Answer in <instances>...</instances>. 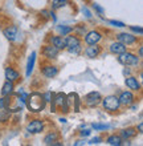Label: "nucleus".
Wrapping results in <instances>:
<instances>
[{"label":"nucleus","instance_id":"f257e3e1","mask_svg":"<svg viewBox=\"0 0 143 146\" xmlns=\"http://www.w3.org/2000/svg\"><path fill=\"white\" fill-rule=\"evenodd\" d=\"M27 101V106L28 109L32 111V113H39V111L44 110L45 108V98H44V94L41 93H32L31 96L28 97Z\"/></svg>","mask_w":143,"mask_h":146},{"label":"nucleus","instance_id":"f03ea898","mask_svg":"<svg viewBox=\"0 0 143 146\" xmlns=\"http://www.w3.org/2000/svg\"><path fill=\"white\" fill-rule=\"evenodd\" d=\"M118 61L125 66H135L139 64V57H136V54L131 53V52L125 50L123 53H119Z\"/></svg>","mask_w":143,"mask_h":146},{"label":"nucleus","instance_id":"7ed1b4c3","mask_svg":"<svg viewBox=\"0 0 143 146\" xmlns=\"http://www.w3.org/2000/svg\"><path fill=\"white\" fill-rule=\"evenodd\" d=\"M68 100H66L65 94L62 93H58L57 96L54 97L53 102H52V111H57V110H61V111H68Z\"/></svg>","mask_w":143,"mask_h":146},{"label":"nucleus","instance_id":"20e7f679","mask_svg":"<svg viewBox=\"0 0 143 146\" xmlns=\"http://www.w3.org/2000/svg\"><path fill=\"white\" fill-rule=\"evenodd\" d=\"M102 101V105H103V108L109 111H115L119 109L121 104H119V100H118V97L117 96H107L105 97Z\"/></svg>","mask_w":143,"mask_h":146},{"label":"nucleus","instance_id":"39448f33","mask_svg":"<svg viewBox=\"0 0 143 146\" xmlns=\"http://www.w3.org/2000/svg\"><path fill=\"white\" fill-rule=\"evenodd\" d=\"M101 100H102V97H101L100 92H90L89 94H88V96L84 98L86 106H89V108L97 106V105L101 102Z\"/></svg>","mask_w":143,"mask_h":146},{"label":"nucleus","instance_id":"423d86ee","mask_svg":"<svg viewBox=\"0 0 143 146\" xmlns=\"http://www.w3.org/2000/svg\"><path fill=\"white\" fill-rule=\"evenodd\" d=\"M44 129V123L41 119H33L27 125V130L32 134H39Z\"/></svg>","mask_w":143,"mask_h":146},{"label":"nucleus","instance_id":"0eeeda50","mask_svg":"<svg viewBox=\"0 0 143 146\" xmlns=\"http://www.w3.org/2000/svg\"><path fill=\"white\" fill-rule=\"evenodd\" d=\"M101 38H102V35H101L98 31H90V32H88L85 36V42L89 44V45H92V44H97Z\"/></svg>","mask_w":143,"mask_h":146},{"label":"nucleus","instance_id":"6e6552de","mask_svg":"<svg viewBox=\"0 0 143 146\" xmlns=\"http://www.w3.org/2000/svg\"><path fill=\"white\" fill-rule=\"evenodd\" d=\"M117 38H118V41L125 44L126 46L136 42V36H132L130 33H119V35L117 36Z\"/></svg>","mask_w":143,"mask_h":146},{"label":"nucleus","instance_id":"1a4fd4ad","mask_svg":"<svg viewBox=\"0 0 143 146\" xmlns=\"http://www.w3.org/2000/svg\"><path fill=\"white\" fill-rule=\"evenodd\" d=\"M118 100H119V104L123 105V106H129V105H131L135 100V97L132 94L131 92H123L118 97Z\"/></svg>","mask_w":143,"mask_h":146},{"label":"nucleus","instance_id":"9d476101","mask_svg":"<svg viewBox=\"0 0 143 146\" xmlns=\"http://www.w3.org/2000/svg\"><path fill=\"white\" fill-rule=\"evenodd\" d=\"M65 40V46L68 49H72V48H78V46H81V41H80V38L77 36H66Z\"/></svg>","mask_w":143,"mask_h":146},{"label":"nucleus","instance_id":"9b49d317","mask_svg":"<svg viewBox=\"0 0 143 146\" xmlns=\"http://www.w3.org/2000/svg\"><path fill=\"white\" fill-rule=\"evenodd\" d=\"M100 53H101V46L97 45V44H92V45L88 46V48L85 49L86 57H89V58L97 57V56H98Z\"/></svg>","mask_w":143,"mask_h":146},{"label":"nucleus","instance_id":"f8f14e48","mask_svg":"<svg viewBox=\"0 0 143 146\" xmlns=\"http://www.w3.org/2000/svg\"><path fill=\"white\" fill-rule=\"evenodd\" d=\"M43 53L47 58H56L58 56V49L53 45H45L43 49Z\"/></svg>","mask_w":143,"mask_h":146},{"label":"nucleus","instance_id":"ddd939ff","mask_svg":"<svg viewBox=\"0 0 143 146\" xmlns=\"http://www.w3.org/2000/svg\"><path fill=\"white\" fill-rule=\"evenodd\" d=\"M58 73V69L57 66L54 65H44L43 66V74L45 77H48V78H53V77L57 76Z\"/></svg>","mask_w":143,"mask_h":146},{"label":"nucleus","instance_id":"4468645a","mask_svg":"<svg viewBox=\"0 0 143 146\" xmlns=\"http://www.w3.org/2000/svg\"><path fill=\"white\" fill-rule=\"evenodd\" d=\"M125 84H126V86L127 88H130L131 90H139L140 89V85L139 82H138V80H136V77H127L126 80H125Z\"/></svg>","mask_w":143,"mask_h":146},{"label":"nucleus","instance_id":"2eb2a0df","mask_svg":"<svg viewBox=\"0 0 143 146\" xmlns=\"http://www.w3.org/2000/svg\"><path fill=\"white\" fill-rule=\"evenodd\" d=\"M125 50H126V45L122 44V42H119V41L113 42L111 45H110V52H111V53L119 54V53H123Z\"/></svg>","mask_w":143,"mask_h":146},{"label":"nucleus","instance_id":"dca6fc26","mask_svg":"<svg viewBox=\"0 0 143 146\" xmlns=\"http://www.w3.org/2000/svg\"><path fill=\"white\" fill-rule=\"evenodd\" d=\"M4 36L8 38V40H15V37L17 36V27H15V25H11V27H8L4 29Z\"/></svg>","mask_w":143,"mask_h":146},{"label":"nucleus","instance_id":"f3484780","mask_svg":"<svg viewBox=\"0 0 143 146\" xmlns=\"http://www.w3.org/2000/svg\"><path fill=\"white\" fill-rule=\"evenodd\" d=\"M52 45L56 46L58 50L60 49H64V48H66L65 46V40L61 37V36H54V37H52Z\"/></svg>","mask_w":143,"mask_h":146},{"label":"nucleus","instance_id":"a211bd4d","mask_svg":"<svg viewBox=\"0 0 143 146\" xmlns=\"http://www.w3.org/2000/svg\"><path fill=\"white\" fill-rule=\"evenodd\" d=\"M135 135H136V129H134V127H127V129H123L121 131L122 139H129L131 137H135Z\"/></svg>","mask_w":143,"mask_h":146},{"label":"nucleus","instance_id":"6ab92c4d","mask_svg":"<svg viewBox=\"0 0 143 146\" xmlns=\"http://www.w3.org/2000/svg\"><path fill=\"white\" fill-rule=\"evenodd\" d=\"M12 92H13V81L7 80L1 89V96H9Z\"/></svg>","mask_w":143,"mask_h":146},{"label":"nucleus","instance_id":"aec40b11","mask_svg":"<svg viewBox=\"0 0 143 146\" xmlns=\"http://www.w3.org/2000/svg\"><path fill=\"white\" fill-rule=\"evenodd\" d=\"M122 142H123V139H122L121 135L113 134V135H110V137L107 138V143L109 145H113V146H121L122 145Z\"/></svg>","mask_w":143,"mask_h":146},{"label":"nucleus","instance_id":"412c9836","mask_svg":"<svg viewBox=\"0 0 143 146\" xmlns=\"http://www.w3.org/2000/svg\"><path fill=\"white\" fill-rule=\"evenodd\" d=\"M5 78L9 81H16L19 78V73L16 72L15 69H12V68H7L5 69Z\"/></svg>","mask_w":143,"mask_h":146},{"label":"nucleus","instance_id":"4be33fe9","mask_svg":"<svg viewBox=\"0 0 143 146\" xmlns=\"http://www.w3.org/2000/svg\"><path fill=\"white\" fill-rule=\"evenodd\" d=\"M57 139H58V133H56V131H52V133H49L48 135H45L44 142H45V145H52V143L56 142Z\"/></svg>","mask_w":143,"mask_h":146},{"label":"nucleus","instance_id":"5701e85b","mask_svg":"<svg viewBox=\"0 0 143 146\" xmlns=\"http://www.w3.org/2000/svg\"><path fill=\"white\" fill-rule=\"evenodd\" d=\"M35 60H36V53L32 52L31 57L28 60V65H27V76H31L32 70H33V66H35Z\"/></svg>","mask_w":143,"mask_h":146},{"label":"nucleus","instance_id":"b1692460","mask_svg":"<svg viewBox=\"0 0 143 146\" xmlns=\"http://www.w3.org/2000/svg\"><path fill=\"white\" fill-rule=\"evenodd\" d=\"M9 117H11V110H8V108L0 110V122H7V121H9Z\"/></svg>","mask_w":143,"mask_h":146},{"label":"nucleus","instance_id":"393cba45","mask_svg":"<svg viewBox=\"0 0 143 146\" xmlns=\"http://www.w3.org/2000/svg\"><path fill=\"white\" fill-rule=\"evenodd\" d=\"M66 3H68L66 0H53V1H52V8H53V9H58V8L65 7Z\"/></svg>","mask_w":143,"mask_h":146},{"label":"nucleus","instance_id":"a878e982","mask_svg":"<svg viewBox=\"0 0 143 146\" xmlns=\"http://www.w3.org/2000/svg\"><path fill=\"white\" fill-rule=\"evenodd\" d=\"M72 31H73V28H70V27H60V32H61L62 36L69 35Z\"/></svg>","mask_w":143,"mask_h":146},{"label":"nucleus","instance_id":"bb28decb","mask_svg":"<svg viewBox=\"0 0 143 146\" xmlns=\"http://www.w3.org/2000/svg\"><path fill=\"white\" fill-rule=\"evenodd\" d=\"M93 127L96 129V130H105V129H107V125H100V123H96V125H93Z\"/></svg>","mask_w":143,"mask_h":146},{"label":"nucleus","instance_id":"cd10ccee","mask_svg":"<svg viewBox=\"0 0 143 146\" xmlns=\"http://www.w3.org/2000/svg\"><path fill=\"white\" fill-rule=\"evenodd\" d=\"M93 8H94V9H96L97 12H98V13H101V15L103 13V8H102V7H100V5H98V4H97V3H94V4H93Z\"/></svg>","mask_w":143,"mask_h":146},{"label":"nucleus","instance_id":"c85d7f7f","mask_svg":"<svg viewBox=\"0 0 143 146\" xmlns=\"http://www.w3.org/2000/svg\"><path fill=\"white\" fill-rule=\"evenodd\" d=\"M101 142V138L100 137H96V138H92L89 141V145H97V143H100Z\"/></svg>","mask_w":143,"mask_h":146},{"label":"nucleus","instance_id":"c756f323","mask_svg":"<svg viewBox=\"0 0 143 146\" xmlns=\"http://www.w3.org/2000/svg\"><path fill=\"white\" fill-rule=\"evenodd\" d=\"M110 24H111V25H115V27H125L123 23H121V21H115V20H110Z\"/></svg>","mask_w":143,"mask_h":146},{"label":"nucleus","instance_id":"7c9ffc66","mask_svg":"<svg viewBox=\"0 0 143 146\" xmlns=\"http://www.w3.org/2000/svg\"><path fill=\"white\" fill-rule=\"evenodd\" d=\"M130 29H131V31H134V32H138L139 35H142V33H143V29L140 27H130Z\"/></svg>","mask_w":143,"mask_h":146},{"label":"nucleus","instance_id":"2f4dec72","mask_svg":"<svg viewBox=\"0 0 143 146\" xmlns=\"http://www.w3.org/2000/svg\"><path fill=\"white\" fill-rule=\"evenodd\" d=\"M80 50H81V46H78V48H72V49H69V52L70 53L77 54V53H80Z\"/></svg>","mask_w":143,"mask_h":146},{"label":"nucleus","instance_id":"473e14b6","mask_svg":"<svg viewBox=\"0 0 143 146\" xmlns=\"http://www.w3.org/2000/svg\"><path fill=\"white\" fill-rule=\"evenodd\" d=\"M80 134H81L82 137H86V135H89V134H90V130H89V129H85V130H82L81 133H80Z\"/></svg>","mask_w":143,"mask_h":146},{"label":"nucleus","instance_id":"72a5a7b5","mask_svg":"<svg viewBox=\"0 0 143 146\" xmlns=\"http://www.w3.org/2000/svg\"><path fill=\"white\" fill-rule=\"evenodd\" d=\"M84 143H85V141L80 139V141H77V142H74V146H80V145H84Z\"/></svg>","mask_w":143,"mask_h":146},{"label":"nucleus","instance_id":"f704fd0d","mask_svg":"<svg viewBox=\"0 0 143 146\" xmlns=\"http://www.w3.org/2000/svg\"><path fill=\"white\" fill-rule=\"evenodd\" d=\"M138 130H139V133H142V130H143V123H139V125H138Z\"/></svg>","mask_w":143,"mask_h":146},{"label":"nucleus","instance_id":"c9c22d12","mask_svg":"<svg viewBox=\"0 0 143 146\" xmlns=\"http://www.w3.org/2000/svg\"><path fill=\"white\" fill-rule=\"evenodd\" d=\"M143 56V49L142 48H139V53H138V57H142Z\"/></svg>","mask_w":143,"mask_h":146},{"label":"nucleus","instance_id":"e433bc0d","mask_svg":"<svg viewBox=\"0 0 143 146\" xmlns=\"http://www.w3.org/2000/svg\"><path fill=\"white\" fill-rule=\"evenodd\" d=\"M129 73H130V70H127V69L123 70V74H129Z\"/></svg>","mask_w":143,"mask_h":146}]
</instances>
